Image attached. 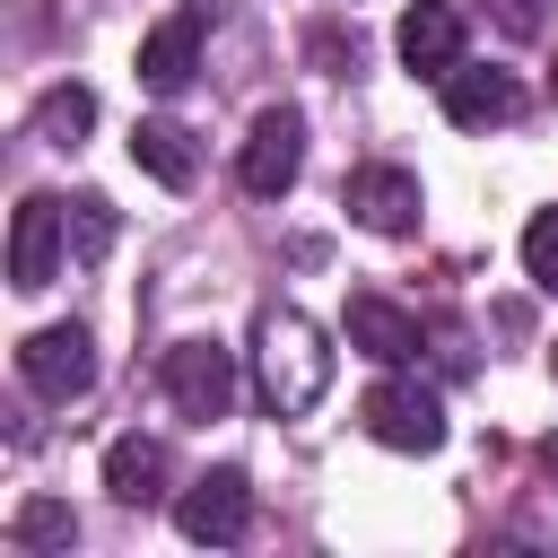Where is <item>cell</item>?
I'll return each instance as SVG.
<instances>
[{
    "label": "cell",
    "instance_id": "cell-11",
    "mask_svg": "<svg viewBox=\"0 0 558 558\" xmlns=\"http://www.w3.org/2000/svg\"><path fill=\"white\" fill-rule=\"evenodd\" d=\"M445 113L462 131H506L523 113V87H514V70H453L445 78Z\"/></svg>",
    "mask_w": 558,
    "mask_h": 558
},
{
    "label": "cell",
    "instance_id": "cell-13",
    "mask_svg": "<svg viewBox=\"0 0 558 558\" xmlns=\"http://www.w3.org/2000/svg\"><path fill=\"white\" fill-rule=\"evenodd\" d=\"M166 471H174V462H166L157 436H113V445H105V488H113L122 506H157V497H166Z\"/></svg>",
    "mask_w": 558,
    "mask_h": 558
},
{
    "label": "cell",
    "instance_id": "cell-7",
    "mask_svg": "<svg viewBox=\"0 0 558 558\" xmlns=\"http://www.w3.org/2000/svg\"><path fill=\"white\" fill-rule=\"evenodd\" d=\"M166 401L183 418H227L235 410V349L218 340H174L166 349Z\"/></svg>",
    "mask_w": 558,
    "mask_h": 558
},
{
    "label": "cell",
    "instance_id": "cell-3",
    "mask_svg": "<svg viewBox=\"0 0 558 558\" xmlns=\"http://www.w3.org/2000/svg\"><path fill=\"white\" fill-rule=\"evenodd\" d=\"M357 418H366V436L392 445V453H436V445H445V401H436L427 384H410V375H384V384L357 401Z\"/></svg>",
    "mask_w": 558,
    "mask_h": 558
},
{
    "label": "cell",
    "instance_id": "cell-5",
    "mask_svg": "<svg viewBox=\"0 0 558 558\" xmlns=\"http://www.w3.org/2000/svg\"><path fill=\"white\" fill-rule=\"evenodd\" d=\"M235 174H244V192H253V201H279V192L305 174V113H296V105H270V113L244 131Z\"/></svg>",
    "mask_w": 558,
    "mask_h": 558
},
{
    "label": "cell",
    "instance_id": "cell-19",
    "mask_svg": "<svg viewBox=\"0 0 558 558\" xmlns=\"http://www.w3.org/2000/svg\"><path fill=\"white\" fill-rule=\"evenodd\" d=\"M480 17H488L497 35H514V44H532V35L549 26V9H541V0H480Z\"/></svg>",
    "mask_w": 558,
    "mask_h": 558
},
{
    "label": "cell",
    "instance_id": "cell-1",
    "mask_svg": "<svg viewBox=\"0 0 558 558\" xmlns=\"http://www.w3.org/2000/svg\"><path fill=\"white\" fill-rule=\"evenodd\" d=\"M253 384H262L270 418H305L331 392V340H323V323L296 314V305H262L253 314Z\"/></svg>",
    "mask_w": 558,
    "mask_h": 558
},
{
    "label": "cell",
    "instance_id": "cell-6",
    "mask_svg": "<svg viewBox=\"0 0 558 558\" xmlns=\"http://www.w3.org/2000/svg\"><path fill=\"white\" fill-rule=\"evenodd\" d=\"M61 253H70V209H61L52 192H26L17 218H9V288H26V296L52 288Z\"/></svg>",
    "mask_w": 558,
    "mask_h": 558
},
{
    "label": "cell",
    "instance_id": "cell-12",
    "mask_svg": "<svg viewBox=\"0 0 558 558\" xmlns=\"http://www.w3.org/2000/svg\"><path fill=\"white\" fill-rule=\"evenodd\" d=\"M418 314H401L392 296H349V349H366L375 366H410L418 357Z\"/></svg>",
    "mask_w": 558,
    "mask_h": 558
},
{
    "label": "cell",
    "instance_id": "cell-16",
    "mask_svg": "<svg viewBox=\"0 0 558 558\" xmlns=\"http://www.w3.org/2000/svg\"><path fill=\"white\" fill-rule=\"evenodd\" d=\"M9 541H17V549H70V541H78V514H70L61 497H26L17 523H9Z\"/></svg>",
    "mask_w": 558,
    "mask_h": 558
},
{
    "label": "cell",
    "instance_id": "cell-21",
    "mask_svg": "<svg viewBox=\"0 0 558 558\" xmlns=\"http://www.w3.org/2000/svg\"><path fill=\"white\" fill-rule=\"evenodd\" d=\"M549 375H558V349H549Z\"/></svg>",
    "mask_w": 558,
    "mask_h": 558
},
{
    "label": "cell",
    "instance_id": "cell-17",
    "mask_svg": "<svg viewBox=\"0 0 558 558\" xmlns=\"http://www.w3.org/2000/svg\"><path fill=\"white\" fill-rule=\"evenodd\" d=\"M70 253H78V262H105V253H113V201H96V192L70 201Z\"/></svg>",
    "mask_w": 558,
    "mask_h": 558
},
{
    "label": "cell",
    "instance_id": "cell-20",
    "mask_svg": "<svg viewBox=\"0 0 558 558\" xmlns=\"http://www.w3.org/2000/svg\"><path fill=\"white\" fill-rule=\"evenodd\" d=\"M541 471H549V480H558V436H549V445H541Z\"/></svg>",
    "mask_w": 558,
    "mask_h": 558
},
{
    "label": "cell",
    "instance_id": "cell-9",
    "mask_svg": "<svg viewBox=\"0 0 558 558\" xmlns=\"http://www.w3.org/2000/svg\"><path fill=\"white\" fill-rule=\"evenodd\" d=\"M201 35H209V9H201V0H183L166 26H148V35H140V78H148L157 96L192 87V70H201Z\"/></svg>",
    "mask_w": 558,
    "mask_h": 558
},
{
    "label": "cell",
    "instance_id": "cell-18",
    "mask_svg": "<svg viewBox=\"0 0 558 558\" xmlns=\"http://www.w3.org/2000/svg\"><path fill=\"white\" fill-rule=\"evenodd\" d=\"M523 270H532V288L558 296V209H541V218L523 227Z\"/></svg>",
    "mask_w": 558,
    "mask_h": 558
},
{
    "label": "cell",
    "instance_id": "cell-10",
    "mask_svg": "<svg viewBox=\"0 0 558 558\" xmlns=\"http://www.w3.org/2000/svg\"><path fill=\"white\" fill-rule=\"evenodd\" d=\"M340 201H349V218L375 227V235H410V227H418V174H401V166H357Z\"/></svg>",
    "mask_w": 558,
    "mask_h": 558
},
{
    "label": "cell",
    "instance_id": "cell-14",
    "mask_svg": "<svg viewBox=\"0 0 558 558\" xmlns=\"http://www.w3.org/2000/svg\"><path fill=\"white\" fill-rule=\"evenodd\" d=\"M131 166H140V174H157L166 192H183V183L201 174V157H192V131H183V122H166V113L131 131Z\"/></svg>",
    "mask_w": 558,
    "mask_h": 558
},
{
    "label": "cell",
    "instance_id": "cell-2",
    "mask_svg": "<svg viewBox=\"0 0 558 558\" xmlns=\"http://www.w3.org/2000/svg\"><path fill=\"white\" fill-rule=\"evenodd\" d=\"M174 532H183V541H201V549H235V541L253 532V480H244L235 462L201 471V480L174 497Z\"/></svg>",
    "mask_w": 558,
    "mask_h": 558
},
{
    "label": "cell",
    "instance_id": "cell-15",
    "mask_svg": "<svg viewBox=\"0 0 558 558\" xmlns=\"http://www.w3.org/2000/svg\"><path fill=\"white\" fill-rule=\"evenodd\" d=\"M87 131H96V96H87L78 78H70V87H52V96L35 105V140H44V148H78Z\"/></svg>",
    "mask_w": 558,
    "mask_h": 558
},
{
    "label": "cell",
    "instance_id": "cell-8",
    "mask_svg": "<svg viewBox=\"0 0 558 558\" xmlns=\"http://www.w3.org/2000/svg\"><path fill=\"white\" fill-rule=\"evenodd\" d=\"M392 44H401V61L418 78H453L462 70V9L453 0H410L401 26H392Z\"/></svg>",
    "mask_w": 558,
    "mask_h": 558
},
{
    "label": "cell",
    "instance_id": "cell-4",
    "mask_svg": "<svg viewBox=\"0 0 558 558\" xmlns=\"http://www.w3.org/2000/svg\"><path fill=\"white\" fill-rule=\"evenodd\" d=\"M17 384H26L35 401H78V392L96 384V340H87V323H44V331L17 349Z\"/></svg>",
    "mask_w": 558,
    "mask_h": 558
}]
</instances>
